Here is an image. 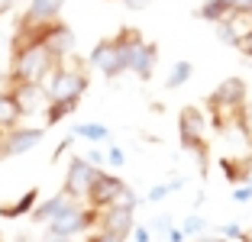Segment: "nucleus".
Instances as JSON below:
<instances>
[{"instance_id":"obj_20","label":"nucleus","mask_w":252,"mask_h":242,"mask_svg":"<svg viewBox=\"0 0 252 242\" xmlns=\"http://www.w3.org/2000/svg\"><path fill=\"white\" fill-rule=\"evenodd\" d=\"M191 74H194V65H191V61H175V65H171V71H168V78H165V88H168V91L185 88L188 81H191Z\"/></svg>"},{"instance_id":"obj_33","label":"nucleus","mask_w":252,"mask_h":242,"mask_svg":"<svg viewBox=\"0 0 252 242\" xmlns=\"http://www.w3.org/2000/svg\"><path fill=\"white\" fill-rule=\"evenodd\" d=\"M133 239H136V242H152V229L136 226V229H133Z\"/></svg>"},{"instance_id":"obj_5","label":"nucleus","mask_w":252,"mask_h":242,"mask_svg":"<svg viewBox=\"0 0 252 242\" xmlns=\"http://www.w3.org/2000/svg\"><path fill=\"white\" fill-rule=\"evenodd\" d=\"M97 216H100L97 210H91V207H84V204H78V200H74L68 210H62L59 216L49 223V229H45V233L65 236V239H78V236H84V233H91V229H94Z\"/></svg>"},{"instance_id":"obj_8","label":"nucleus","mask_w":252,"mask_h":242,"mask_svg":"<svg viewBox=\"0 0 252 242\" xmlns=\"http://www.w3.org/2000/svg\"><path fill=\"white\" fill-rule=\"evenodd\" d=\"M45 129L42 126H16V129L3 132V142H0V158H16V155H26L42 142Z\"/></svg>"},{"instance_id":"obj_10","label":"nucleus","mask_w":252,"mask_h":242,"mask_svg":"<svg viewBox=\"0 0 252 242\" xmlns=\"http://www.w3.org/2000/svg\"><path fill=\"white\" fill-rule=\"evenodd\" d=\"M42 45L55 61H65L74 52V30L68 26V23H62V20L49 23V26H42Z\"/></svg>"},{"instance_id":"obj_6","label":"nucleus","mask_w":252,"mask_h":242,"mask_svg":"<svg viewBox=\"0 0 252 242\" xmlns=\"http://www.w3.org/2000/svg\"><path fill=\"white\" fill-rule=\"evenodd\" d=\"M88 65L94 68V71H100L104 78H120V74L126 71V55H123V45L117 42V39H100V42L91 49L88 55Z\"/></svg>"},{"instance_id":"obj_31","label":"nucleus","mask_w":252,"mask_h":242,"mask_svg":"<svg viewBox=\"0 0 252 242\" xmlns=\"http://www.w3.org/2000/svg\"><path fill=\"white\" fill-rule=\"evenodd\" d=\"M236 49H239V52H243L246 59H252V32H246V36H243V39H239V45H236Z\"/></svg>"},{"instance_id":"obj_14","label":"nucleus","mask_w":252,"mask_h":242,"mask_svg":"<svg viewBox=\"0 0 252 242\" xmlns=\"http://www.w3.org/2000/svg\"><path fill=\"white\" fill-rule=\"evenodd\" d=\"M23 103H20V97L13 94V91H0V132H10V129H16L20 126V120H23Z\"/></svg>"},{"instance_id":"obj_29","label":"nucleus","mask_w":252,"mask_h":242,"mask_svg":"<svg viewBox=\"0 0 252 242\" xmlns=\"http://www.w3.org/2000/svg\"><path fill=\"white\" fill-rule=\"evenodd\" d=\"M233 200H236V204H249V200H252V184H243V187H236Z\"/></svg>"},{"instance_id":"obj_17","label":"nucleus","mask_w":252,"mask_h":242,"mask_svg":"<svg viewBox=\"0 0 252 242\" xmlns=\"http://www.w3.org/2000/svg\"><path fill=\"white\" fill-rule=\"evenodd\" d=\"M230 13H233V10L226 7L223 0H204V3L197 7V16H200V20H207V23H214V26H217V23H223Z\"/></svg>"},{"instance_id":"obj_19","label":"nucleus","mask_w":252,"mask_h":242,"mask_svg":"<svg viewBox=\"0 0 252 242\" xmlns=\"http://www.w3.org/2000/svg\"><path fill=\"white\" fill-rule=\"evenodd\" d=\"M71 136H81L88 142H110V129L104 123H78L71 129Z\"/></svg>"},{"instance_id":"obj_3","label":"nucleus","mask_w":252,"mask_h":242,"mask_svg":"<svg viewBox=\"0 0 252 242\" xmlns=\"http://www.w3.org/2000/svg\"><path fill=\"white\" fill-rule=\"evenodd\" d=\"M207 107H210V113H214L217 129H230V123H236L243 107H246V81L243 78H226L220 88L207 97Z\"/></svg>"},{"instance_id":"obj_18","label":"nucleus","mask_w":252,"mask_h":242,"mask_svg":"<svg viewBox=\"0 0 252 242\" xmlns=\"http://www.w3.org/2000/svg\"><path fill=\"white\" fill-rule=\"evenodd\" d=\"M78 110V100H59V103H49L45 107V129L49 126H59L65 117H71V113Z\"/></svg>"},{"instance_id":"obj_25","label":"nucleus","mask_w":252,"mask_h":242,"mask_svg":"<svg viewBox=\"0 0 252 242\" xmlns=\"http://www.w3.org/2000/svg\"><path fill=\"white\" fill-rule=\"evenodd\" d=\"M220 239H246V233L239 223H226V226H220Z\"/></svg>"},{"instance_id":"obj_21","label":"nucleus","mask_w":252,"mask_h":242,"mask_svg":"<svg viewBox=\"0 0 252 242\" xmlns=\"http://www.w3.org/2000/svg\"><path fill=\"white\" fill-rule=\"evenodd\" d=\"M207 229V220L204 216H188L185 223H181V233H185V239L188 236H194V239H200V233Z\"/></svg>"},{"instance_id":"obj_16","label":"nucleus","mask_w":252,"mask_h":242,"mask_svg":"<svg viewBox=\"0 0 252 242\" xmlns=\"http://www.w3.org/2000/svg\"><path fill=\"white\" fill-rule=\"evenodd\" d=\"M36 204H39V187H30V191L23 194L16 204H3V207H0V216H3V220H16V216H26V213L36 210Z\"/></svg>"},{"instance_id":"obj_1","label":"nucleus","mask_w":252,"mask_h":242,"mask_svg":"<svg viewBox=\"0 0 252 242\" xmlns=\"http://www.w3.org/2000/svg\"><path fill=\"white\" fill-rule=\"evenodd\" d=\"M59 61L45 52L42 39L13 45V65H10V91L13 88H39Z\"/></svg>"},{"instance_id":"obj_15","label":"nucleus","mask_w":252,"mask_h":242,"mask_svg":"<svg viewBox=\"0 0 252 242\" xmlns=\"http://www.w3.org/2000/svg\"><path fill=\"white\" fill-rule=\"evenodd\" d=\"M71 204H74V200L68 197L65 191H59V194H52V197H45L42 204H36V210H32V220H36V223H45V226H49V223H52L62 210H68Z\"/></svg>"},{"instance_id":"obj_22","label":"nucleus","mask_w":252,"mask_h":242,"mask_svg":"<svg viewBox=\"0 0 252 242\" xmlns=\"http://www.w3.org/2000/svg\"><path fill=\"white\" fill-rule=\"evenodd\" d=\"M223 178L226 181H246V178H252V171H246L236 161H223Z\"/></svg>"},{"instance_id":"obj_4","label":"nucleus","mask_w":252,"mask_h":242,"mask_svg":"<svg viewBox=\"0 0 252 242\" xmlns=\"http://www.w3.org/2000/svg\"><path fill=\"white\" fill-rule=\"evenodd\" d=\"M84 91H88V71L78 65H55V71L45 81V100L59 103V100H78L81 103Z\"/></svg>"},{"instance_id":"obj_23","label":"nucleus","mask_w":252,"mask_h":242,"mask_svg":"<svg viewBox=\"0 0 252 242\" xmlns=\"http://www.w3.org/2000/svg\"><path fill=\"white\" fill-rule=\"evenodd\" d=\"M113 207H123V210H133V213H136V207H139V197H136L133 187H123V194L117 197V204H113Z\"/></svg>"},{"instance_id":"obj_32","label":"nucleus","mask_w":252,"mask_h":242,"mask_svg":"<svg viewBox=\"0 0 252 242\" xmlns=\"http://www.w3.org/2000/svg\"><path fill=\"white\" fill-rule=\"evenodd\" d=\"M168 229H171V216H158V220H156V226H152V233L168 236Z\"/></svg>"},{"instance_id":"obj_9","label":"nucleus","mask_w":252,"mask_h":242,"mask_svg":"<svg viewBox=\"0 0 252 242\" xmlns=\"http://www.w3.org/2000/svg\"><path fill=\"white\" fill-rule=\"evenodd\" d=\"M123 187H126V184H123V178H120V175H110V171H100L84 204H88L91 210L104 213L107 207H113V204H117V197L123 194Z\"/></svg>"},{"instance_id":"obj_27","label":"nucleus","mask_w":252,"mask_h":242,"mask_svg":"<svg viewBox=\"0 0 252 242\" xmlns=\"http://www.w3.org/2000/svg\"><path fill=\"white\" fill-rule=\"evenodd\" d=\"M81 158L84 161H88V165H94V168H100V165H104V161H107V152H100V149H88V155H81Z\"/></svg>"},{"instance_id":"obj_12","label":"nucleus","mask_w":252,"mask_h":242,"mask_svg":"<svg viewBox=\"0 0 252 242\" xmlns=\"http://www.w3.org/2000/svg\"><path fill=\"white\" fill-rule=\"evenodd\" d=\"M204 126H207V113L200 110V107H185L178 113V139L185 149L197 146L204 142Z\"/></svg>"},{"instance_id":"obj_26","label":"nucleus","mask_w":252,"mask_h":242,"mask_svg":"<svg viewBox=\"0 0 252 242\" xmlns=\"http://www.w3.org/2000/svg\"><path fill=\"white\" fill-rule=\"evenodd\" d=\"M171 194V181L168 184H156L152 191H149V204H158V200H165Z\"/></svg>"},{"instance_id":"obj_38","label":"nucleus","mask_w":252,"mask_h":242,"mask_svg":"<svg viewBox=\"0 0 252 242\" xmlns=\"http://www.w3.org/2000/svg\"><path fill=\"white\" fill-rule=\"evenodd\" d=\"M13 3H16V0H0V16L10 13V10H13Z\"/></svg>"},{"instance_id":"obj_37","label":"nucleus","mask_w":252,"mask_h":242,"mask_svg":"<svg viewBox=\"0 0 252 242\" xmlns=\"http://www.w3.org/2000/svg\"><path fill=\"white\" fill-rule=\"evenodd\" d=\"M42 242H78V239H65V236H52V233H45Z\"/></svg>"},{"instance_id":"obj_7","label":"nucleus","mask_w":252,"mask_h":242,"mask_svg":"<svg viewBox=\"0 0 252 242\" xmlns=\"http://www.w3.org/2000/svg\"><path fill=\"white\" fill-rule=\"evenodd\" d=\"M104 168H94V165H88V161L78 155V158H71L65 165V187L62 191L68 194L71 200H88V194H91V187H94V181H97V175H100Z\"/></svg>"},{"instance_id":"obj_2","label":"nucleus","mask_w":252,"mask_h":242,"mask_svg":"<svg viewBox=\"0 0 252 242\" xmlns=\"http://www.w3.org/2000/svg\"><path fill=\"white\" fill-rule=\"evenodd\" d=\"M113 39L123 45L126 71L136 74L139 81H149V78H152V71H156V65H158V49H156V42H149V39L142 36L139 30H133V26H123V30H120Z\"/></svg>"},{"instance_id":"obj_36","label":"nucleus","mask_w":252,"mask_h":242,"mask_svg":"<svg viewBox=\"0 0 252 242\" xmlns=\"http://www.w3.org/2000/svg\"><path fill=\"white\" fill-rule=\"evenodd\" d=\"M123 3H126L129 10H142V7H149L152 0H123Z\"/></svg>"},{"instance_id":"obj_13","label":"nucleus","mask_w":252,"mask_h":242,"mask_svg":"<svg viewBox=\"0 0 252 242\" xmlns=\"http://www.w3.org/2000/svg\"><path fill=\"white\" fill-rule=\"evenodd\" d=\"M97 226L104 233H113L126 242V236H133L136 229V213L133 210H123V207H107L100 216H97Z\"/></svg>"},{"instance_id":"obj_39","label":"nucleus","mask_w":252,"mask_h":242,"mask_svg":"<svg viewBox=\"0 0 252 242\" xmlns=\"http://www.w3.org/2000/svg\"><path fill=\"white\" fill-rule=\"evenodd\" d=\"M194 242H226V239H220V236H200V239H194Z\"/></svg>"},{"instance_id":"obj_34","label":"nucleus","mask_w":252,"mask_h":242,"mask_svg":"<svg viewBox=\"0 0 252 242\" xmlns=\"http://www.w3.org/2000/svg\"><path fill=\"white\" fill-rule=\"evenodd\" d=\"M71 146H74V139H71V136H68V139H62V142H59V149H55V155H52V158L59 161V158H62V155H65V152H68V149H71Z\"/></svg>"},{"instance_id":"obj_30","label":"nucleus","mask_w":252,"mask_h":242,"mask_svg":"<svg viewBox=\"0 0 252 242\" xmlns=\"http://www.w3.org/2000/svg\"><path fill=\"white\" fill-rule=\"evenodd\" d=\"M88 242H123V239H120V236H113V233H104V229H97V233L91 236Z\"/></svg>"},{"instance_id":"obj_11","label":"nucleus","mask_w":252,"mask_h":242,"mask_svg":"<svg viewBox=\"0 0 252 242\" xmlns=\"http://www.w3.org/2000/svg\"><path fill=\"white\" fill-rule=\"evenodd\" d=\"M62 7H65V0H30V10L23 13L16 30H42V26L59 20Z\"/></svg>"},{"instance_id":"obj_28","label":"nucleus","mask_w":252,"mask_h":242,"mask_svg":"<svg viewBox=\"0 0 252 242\" xmlns=\"http://www.w3.org/2000/svg\"><path fill=\"white\" fill-rule=\"evenodd\" d=\"M233 13H252V0H223Z\"/></svg>"},{"instance_id":"obj_24","label":"nucleus","mask_w":252,"mask_h":242,"mask_svg":"<svg viewBox=\"0 0 252 242\" xmlns=\"http://www.w3.org/2000/svg\"><path fill=\"white\" fill-rule=\"evenodd\" d=\"M107 165H113V168H123L126 165V152L120 146H110L107 149Z\"/></svg>"},{"instance_id":"obj_35","label":"nucleus","mask_w":252,"mask_h":242,"mask_svg":"<svg viewBox=\"0 0 252 242\" xmlns=\"http://www.w3.org/2000/svg\"><path fill=\"white\" fill-rule=\"evenodd\" d=\"M165 239H168V242H185V233H181V226H171Z\"/></svg>"}]
</instances>
